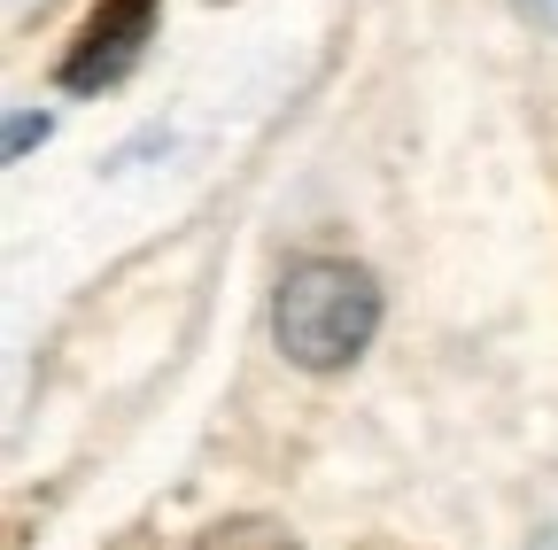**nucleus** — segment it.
Wrapping results in <instances>:
<instances>
[{
    "mask_svg": "<svg viewBox=\"0 0 558 550\" xmlns=\"http://www.w3.org/2000/svg\"><path fill=\"white\" fill-rule=\"evenodd\" d=\"M271 333L288 365L303 372H341L365 357V341L380 333V280L365 264H341V256H311L295 264L271 295Z\"/></svg>",
    "mask_w": 558,
    "mask_h": 550,
    "instance_id": "f257e3e1",
    "label": "nucleus"
},
{
    "mask_svg": "<svg viewBox=\"0 0 558 550\" xmlns=\"http://www.w3.org/2000/svg\"><path fill=\"white\" fill-rule=\"evenodd\" d=\"M156 9L163 0H101V9L86 16V32L70 39V54H62V94H101V86H117L140 54H148V32H156Z\"/></svg>",
    "mask_w": 558,
    "mask_h": 550,
    "instance_id": "f03ea898",
    "label": "nucleus"
},
{
    "mask_svg": "<svg viewBox=\"0 0 558 550\" xmlns=\"http://www.w3.org/2000/svg\"><path fill=\"white\" fill-rule=\"evenodd\" d=\"M194 550H303L279 520H264V512H241V520H218V527H202V542Z\"/></svg>",
    "mask_w": 558,
    "mask_h": 550,
    "instance_id": "7ed1b4c3",
    "label": "nucleus"
},
{
    "mask_svg": "<svg viewBox=\"0 0 558 550\" xmlns=\"http://www.w3.org/2000/svg\"><path fill=\"white\" fill-rule=\"evenodd\" d=\"M39 140H47V117H9V163H16V156H32Z\"/></svg>",
    "mask_w": 558,
    "mask_h": 550,
    "instance_id": "20e7f679",
    "label": "nucleus"
},
{
    "mask_svg": "<svg viewBox=\"0 0 558 550\" xmlns=\"http://www.w3.org/2000/svg\"><path fill=\"white\" fill-rule=\"evenodd\" d=\"M512 9H520L527 24H543V32H558V0H512Z\"/></svg>",
    "mask_w": 558,
    "mask_h": 550,
    "instance_id": "39448f33",
    "label": "nucleus"
},
{
    "mask_svg": "<svg viewBox=\"0 0 558 550\" xmlns=\"http://www.w3.org/2000/svg\"><path fill=\"white\" fill-rule=\"evenodd\" d=\"M535 550H558V535H543V542H535Z\"/></svg>",
    "mask_w": 558,
    "mask_h": 550,
    "instance_id": "423d86ee",
    "label": "nucleus"
}]
</instances>
